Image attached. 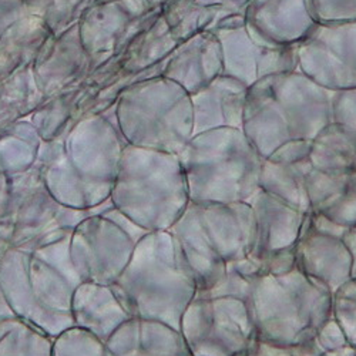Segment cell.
<instances>
[{
    "label": "cell",
    "instance_id": "obj_1",
    "mask_svg": "<svg viewBox=\"0 0 356 356\" xmlns=\"http://www.w3.org/2000/svg\"><path fill=\"white\" fill-rule=\"evenodd\" d=\"M110 286L131 318L157 321L177 331L198 291L195 274L170 231L145 234Z\"/></svg>",
    "mask_w": 356,
    "mask_h": 356
},
{
    "label": "cell",
    "instance_id": "obj_2",
    "mask_svg": "<svg viewBox=\"0 0 356 356\" xmlns=\"http://www.w3.org/2000/svg\"><path fill=\"white\" fill-rule=\"evenodd\" d=\"M332 93L300 70L248 88L243 131L262 159L289 141H312L332 123Z\"/></svg>",
    "mask_w": 356,
    "mask_h": 356
},
{
    "label": "cell",
    "instance_id": "obj_3",
    "mask_svg": "<svg viewBox=\"0 0 356 356\" xmlns=\"http://www.w3.org/2000/svg\"><path fill=\"white\" fill-rule=\"evenodd\" d=\"M334 293L298 266L251 278L248 308L259 342L296 346L314 341L332 318Z\"/></svg>",
    "mask_w": 356,
    "mask_h": 356
},
{
    "label": "cell",
    "instance_id": "obj_4",
    "mask_svg": "<svg viewBox=\"0 0 356 356\" xmlns=\"http://www.w3.org/2000/svg\"><path fill=\"white\" fill-rule=\"evenodd\" d=\"M168 231L180 243L201 292L213 286L231 264L250 255L255 220L248 202L190 201Z\"/></svg>",
    "mask_w": 356,
    "mask_h": 356
},
{
    "label": "cell",
    "instance_id": "obj_5",
    "mask_svg": "<svg viewBox=\"0 0 356 356\" xmlns=\"http://www.w3.org/2000/svg\"><path fill=\"white\" fill-rule=\"evenodd\" d=\"M115 209L147 232L168 231L190 202L178 154L127 145L118 167Z\"/></svg>",
    "mask_w": 356,
    "mask_h": 356
},
{
    "label": "cell",
    "instance_id": "obj_6",
    "mask_svg": "<svg viewBox=\"0 0 356 356\" xmlns=\"http://www.w3.org/2000/svg\"><path fill=\"white\" fill-rule=\"evenodd\" d=\"M178 157L190 201L248 202L259 190L264 159L240 129L198 133Z\"/></svg>",
    "mask_w": 356,
    "mask_h": 356
},
{
    "label": "cell",
    "instance_id": "obj_7",
    "mask_svg": "<svg viewBox=\"0 0 356 356\" xmlns=\"http://www.w3.org/2000/svg\"><path fill=\"white\" fill-rule=\"evenodd\" d=\"M122 113L130 145L180 154L193 137L191 96L164 76L136 86L126 96Z\"/></svg>",
    "mask_w": 356,
    "mask_h": 356
},
{
    "label": "cell",
    "instance_id": "obj_8",
    "mask_svg": "<svg viewBox=\"0 0 356 356\" xmlns=\"http://www.w3.org/2000/svg\"><path fill=\"white\" fill-rule=\"evenodd\" d=\"M180 332L191 356H247L257 341L248 304L236 296H195Z\"/></svg>",
    "mask_w": 356,
    "mask_h": 356
},
{
    "label": "cell",
    "instance_id": "obj_9",
    "mask_svg": "<svg viewBox=\"0 0 356 356\" xmlns=\"http://www.w3.org/2000/svg\"><path fill=\"white\" fill-rule=\"evenodd\" d=\"M90 227L70 235L72 259L86 282L110 286L126 270L137 243L148 232L117 209L92 221Z\"/></svg>",
    "mask_w": 356,
    "mask_h": 356
},
{
    "label": "cell",
    "instance_id": "obj_10",
    "mask_svg": "<svg viewBox=\"0 0 356 356\" xmlns=\"http://www.w3.org/2000/svg\"><path fill=\"white\" fill-rule=\"evenodd\" d=\"M296 56L298 70L326 90L356 88V22L316 23Z\"/></svg>",
    "mask_w": 356,
    "mask_h": 356
},
{
    "label": "cell",
    "instance_id": "obj_11",
    "mask_svg": "<svg viewBox=\"0 0 356 356\" xmlns=\"http://www.w3.org/2000/svg\"><path fill=\"white\" fill-rule=\"evenodd\" d=\"M211 32L221 44L222 74L236 79L248 88L268 76L298 70L296 47L257 43L247 31L243 13L222 17Z\"/></svg>",
    "mask_w": 356,
    "mask_h": 356
},
{
    "label": "cell",
    "instance_id": "obj_12",
    "mask_svg": "<svg viewBox=\"0 0 356 356\" xmlns=\"http://www.w3.org/2000/svg\"><path fill=\"white\" fill-rule=\"evenodd\" d=\"M243 16L250 36L271 47H296L316 26L309 0H250Z\"/></svg>",
    "mask_w": 356,
    "mask_h": 356
},
{
    "label": "cell",
    "instance_id": "obj_13",
    "mask_svg": "<svg viewBox=\"0 0 356 356\" xmlns=\"http://www.w3.org/2000/svg\"><path fill=\"white\" fill-rule=\"evenodd\" d=\"M255 220L254 244L248 258L257 265L273 254L296 245L308 213L278 200L261 188L248 201Z\"/></svg>",
    "mask_w": 356,
    "mask_h": 356
},
{
    "label": "cell",
    "instance_id": "obj_14",
    "mask_svg": "<svg viewBox=\"0 0 356 356\" xmlns=\"http://www.w3.org/2000/svg\"><path fill=\"white\" fill-rule=\"evenodd\" d=\"M296 266L332 293L352 278V255L342 236L312 227L307 216L295 247Z\"/></svg>",
    "mask_w": 356,
    "mask_h": 356
},
{
    "label": "cell",
    "instance_id": "obj_15",
    "mask_svg": "<svg viewBox=\"0 0 356 356\" xmlns=\"http://www.w3.org/2000/svg\"><path fill=\"white\" fill-rule=\"evenodd\" d=\"M312 141H289L262 161L259 188L278 200L309 213L307 178L314 168L309 160Z\"/></svg>",
    "mask_w": 356,
    "mask_h": 356
},
{
    "label": "cell",
    "instance_id": "obj_16",
    "mask_svg": "<svg viewBox=\"0 0 356 356\" xmlns=\"http://www.w3.org/2000/svg\"><path fill=\"white\" fill-rule=\"evenodd\" d=\"M222 50L218 38L204 31L181 40L167 57L161 76L191 96L222 74Z\"/></svg>",
    "mask_w": 356,
    "mask_h": 356
},
{
    "label": "cell",
    "instance_id": "obj_17",
    "mask_svg": "<svg viewBox=\"0 0 356 356\" xmlns=\"http://www.w3.org/2000/svg\"><path fill=\"white\" fill-rule=\"evenodd\" d=\"M248 87L234 77L221 74L201 90L191 95L194 129L193 136L216 129H240Z\"/></svg>",
    "mask_w": 356,
    "mask_h": 356
},
{
    "label": "cell",
    "instance_id": "obj_18",
    "mask_svg": "<svg viewBox=\"0 0 356 356\" xmlns=\"http://www.w3.org/2000/svg\"><path fill=\"white\" fill-rule=\"evenodd\" d=\"M104 345L106 356H191L180 331L137 318L118 326Z\"/></svg>",
    "mask_w": 356,
    "mask_h": 356
},
{
    "label": "cell",
    "instance_id": "obj_19",
    "mask_svg": "<svg viewBox=\"0 0 356 356\" xmlns=\"http://www.w3.org/2000/svg\"><path fill=\"white\" fill-rule=\"evenodd\" d=\"M72 315L74 325L95 334L100 341H106L118 326L131 316L117 300L111 286L83 282L73 295Z\"/></svg>",
    "mask_w": 356,
    "mask_h": 356
},
{
    "label": "cell",
    "instance_id": "obj_20",
    "mask_svg": "<svg viewBox=\"0 0 356 356\" xmlns=\"http://www.w3.org/2000/svg\"><path fill=\"white\" fill-rule=\"evenodd\" d=\"M309 160L325 172L356 171V134L348 127L330 123L311 143Z\"/></svg>",
    "mask_w": 356,
    "mask_h": 356
},
{
    "label": "cell",
    "instance_id": "obj_21",
    "mask_svg": "<svg viewBox=\"0 0 356 356\" xmlns=\"http://www.w3.org/2000/svg\"><path fill=\"white\" fill-rule=\"evenodd\" d=\"M50 337L15 316L0 321V356H51Z\"/></svg>",
    "mask_w": 356,
    "mask_h": 356
},
{
    "label": "cell",
    "instance_id": "obj_22",
    "mask_svg": "<svg viewBox=\"0 0 356 356\" xmlns=\"http://www.w3.org/2000/svg\"><path fill=\"white\" fill-rule=\"evenodd\" d=\"M315 213L343 228H356V171L346 175L335 195Z\"/></svg>",
    "mask_w": 356,
    "mask_h": 356
},
{
    "label": "cell",
    "instance_id": "obj_23",
    "mask_svg": "<svg viewBox=\"0 0 356 356\" xmlns=\"http://www.w3.org/2000/svg\"><path fill=\"white\" fill-rule=\"evenodd\" d=\"M332 318L348 343L356 348V278H350L334 292Z\"/></svg>",
    "mask_w": 356,
    "mask_h": 356
},
{
    "label": "cell",
    "instance_id": "obj_24",
    "mask_svg": "<svg viewBox=\"0 0 356 356\" xmlns=\"http://www.w3.org/2000/svg\"><path fill=\"white\" fill-rule=\"evenodd\" d=\"M316 23L356 22V0H309Z\"/></svg>",
    "mask_w": 356,
    "mask_h": 356
},
{
    "label": "cell",
    "instance_id": "obj_25",
    "mask_svg": "<svg viewBox=\"0 0 356 356\" xmlns=\"http://www.w3.org/2000/svg\"><path fill=\"white\" fill-rule=\"evenodd\" d=\"M332 123L342 124L356 134V88L332 93Z\"/></svg>",
    "mask_w": 356,
    "mask_h": 356
},
{
    "label": "cell",
    "instance_id": "obj_26",
    "mask_svg": "<svg viewBox=\"0 0 356 356\" xmlns=\"http://www.w3.org/2000/svg\"><path fill=\"white\" fill-rule=\"evenodd\" d=\"M316 339L325 352L339 349V348L349 345L343 332L339 328V325L337 323V321L334 318H331L323 325V328L319 331Z\"/></svg>",
    "mask_w": 356,
    "mask_h": 356
},
{
    "label": "cell",
    "instance_id": "obj_27",
    "mask_svg": "<svg viewBox=\"0 0 356 356\" xmlns=\"http://www.w3.org/2000/svg\"><path fill=\"white\" fill-rule=\"evenodd\" d=\"M250 0H195V3L202 6L220 8L228 13H243Z\"/></svg>",
    "mask_w": 356,
    "mask_h": 356
},
{
    "label": "cell",
    "instance_id": "obj_28",
    "mask_svg": "<svg viewBox=\"0 0 356 356\" xmlns=\"http://www.w3.org/2000/svg\"><path fill=\"white\" fill-rule=\"evenodd\" d=\"M15 312L12 311V308L9 307L5 295L2 292V288H0V321L2 319H9V318H15Z\"/></svg>",
    "mask_w": 356,
    "mask_h": 356
}]
</instances>
